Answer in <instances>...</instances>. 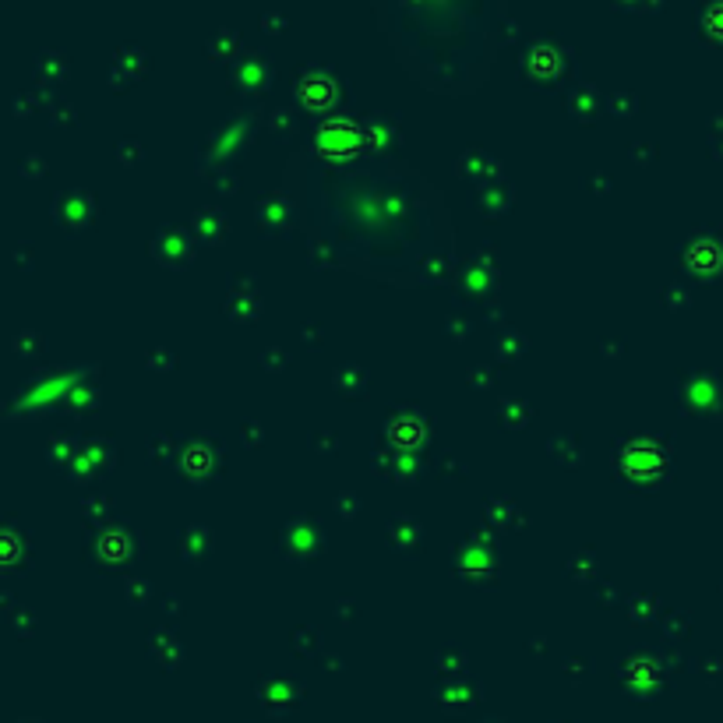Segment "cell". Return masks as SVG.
I'll return each instance as SVG.
<instances>
[{"label":"cell","mask_w":723,"mask_h":723,"mask_svg":"<svg viewBox=\"0 0 723 723\" xmlns=\"http://www.w3.org/2000/svg\"><path fill=\"white\" fill-rule=\"evenodd\" d=\"M286 202L325 265L392 290H431L459 272V230L445 191L392 152H297Z\"/></svg>","instance_id":"obj_1"}]
</instances>
